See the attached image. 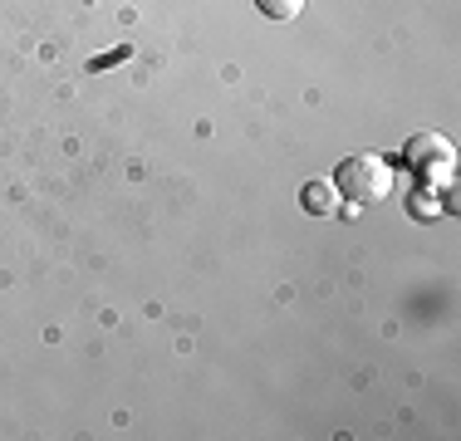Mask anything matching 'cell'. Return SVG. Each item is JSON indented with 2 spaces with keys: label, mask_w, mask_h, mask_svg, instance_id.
<instances>
[{
  "label": "cell",
  "mask_w": 461,
  "mask_h": 441,
  "mask_svg": "<svg viewBox=\"0 0 461 441\" xmlns=\"http://www.w3.org/2000/svg\"><path fill=\"white\" fill-rule=\"evenodd\" d=\"M260 5V15H270V20H294L304 10V0H256Z\"/></svg>",
  "instance_id": "cell-4"
},
{
  "label": "cell",
  "mask_w": 461,
  "mask_h": 441,
  "mask_svg": "<svg viewBox=\"0 0 461 441\" xmlns=\"http://www.w3.org/2000/svg\"><path fill=\"white\" fill-rule=\"evenodd\" d=\"M393 162L388 158H378V152H354V158H344V167H339L334 176V186L344 196H354L358 206H373V202H383V196H393Z\"/></svg>",
  "instance_id": "cell-1"
},
{
  "label": "cell",
  "mask_w": 461,
  "mask_h": 441,
  "mask_svg": "<svg viewBox=\"0 0 461 441\" xmlns=\"http://www.w3.org/2000/svg\"><path fill=\"white\" fill-rule=\"evenodd\" d=\"M304 212L334 216L339 212V186L334 182H310V186H304Z\"/></svg>",
  "instance_id": "cell-3"
},
{
  "label": "cell",
  "mask_w": 461,
  "mask_h": 441,
  "mask_svg": "<svg viewBox=\"0 0 461 441\" xmlns=\"http://www.w3.org/2000/svg\"><path fill=\"white\" fill-rule=\"evenodd\" d=\"M402 158H408L417 172H432V167H452L456 148H452V138H442V132H417L408 148H402Z\"/></svg>",
  "instance_id": "cell-2"
}]
</instances>
